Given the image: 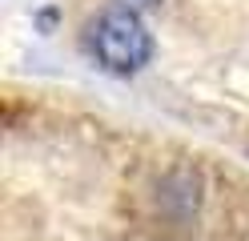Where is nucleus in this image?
<instances>
[{
    "instance_id": "2",
    "label": "nucleus",
    "mask_w": 249,
    "mask_h": 241,
    "mask_svg": "<svg viewBox=\"0 0 249 241\" xmlns=\"http://www.w3.org/2000/svg\"><path fill=\"white\" fill-rule=\"evenodd\" d=\"M124 4H133V8H153V4H161V0H124Z\"/></svg>"
},
{
    "instance_id": "1",
    "label": "nucleus",
    "mask_w": 249,
    "mask_h": 241,
    "mask_svg": "<svg viewBox=\"0 0 249 241\" xmlns=\"http://www.w3.org/2000/svg\"><path fill=\"white\" fill-rule=\"evenodd\" d=\"M89 56L113 76H137L153 60V32L133 4H108L97 20L85 24Z\"/></svg>"
}]
</instances>
